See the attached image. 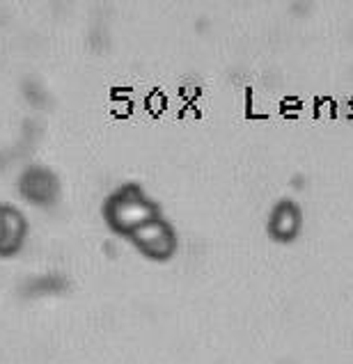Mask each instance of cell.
Listing matches in <instances>:
<instances>
[{
    "label": "cell",
    "instance_id": "cell-1",
    "mask_svg": "<svg viewBox=\"0 0 353 364\" xmlns=\"http://www.w3.org/2000/svg\"><path fill=\"white\" fill-rule=\"evenodd\" d=\"M161 215L159 204L138 183H124L103 202V218L112 232L131 236L142 225Z\"/></svg>",
    "mask_w": 353,
    "mask_h": 364
},
{
    "label": "cell",
    "instance_id": "cell-3",
    "mask_svg": "<svg viewBox=\"0 0 353 364\" xmlns=\"http://www.w3.org/2000/svg\"><path fill=\"white\" fill-rule=\"evenodd\" d=\"M19 191L28 202L35 206H53L60 200V181L58 176L41 168V165H33L23 172L19 181Z\"/></svg>",
    "mask_w": 353,
    "mask_h": 364
},
{
    "label": "cell",
    "instance_id": "cell-2",
    "mask_svg": "<svg viewBox=\"0 0 353 364\" xmlns=\"http://www.w3.org/2000/svg\"><path fill=\"white\" fill-rule=\"evenodd\" d=\"M129 238L144 257L154 259V262H168V259L176 255V247H179V238H176L174 227L163 215L142 225Z\"/></svg>",
    "mask_w": 353,
    "mask_h": 364
},
{
    "label": "cell",
    "instance_id": "cell-4",
    "mask_svg": "<svg viewBox=\"0 0 353 364\" xmlns=\"http://www.w3.org/2000/svg\"><path fill=\"white\" fill-rule=\"evenodd\" d=\"M268 236L280 243H292L303 230V211L294 200H280L268 215Z\"/></svg>",
    "mask_w": 353,
    "mask_h": 364
},
{
    "label": "cell",
    "instance_id": "cell-5",
    "mask_svg": "<svg viewBox=\"0 0 353 364\" xmlns=\"http://www.w3.org/2000/svg\"><path fill=\"white\" fill-rule=\"evenodd\" d=\"M28 238V218L14 204H0V257L16 255Z\"/></svg>",
    "mask_w": 353,
    "mask_h": 364
}]
</instances>
